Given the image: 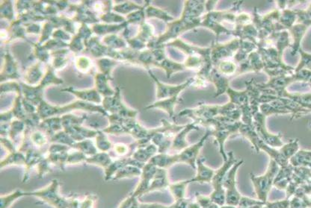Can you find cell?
Listing matches in <instances>:
<instances>
[{
	"instance_id": "1",
	"label": "cell",
	"mask_w": 311,
	"mask_h": 208,
	"mask_svg": "<svg viewBox=\"0 0 311 208\" xmlns=\"http://www.w3.org/2000/svg\"><path fill=\"white\" fill-rule=\"evenodd\" d=\"M280 167L273 160H270L268 170L265 174L260 176H255L253 173L250 174V179L254 190L256 198L260 201L266 203L268 194L272 191L274 185V179L278 173Z\"/></svg>"
},
{
	"instance_id": "2",
	"label": "cell",
	"mask_w": 311,
	"mask_h": 208,
	"mask_svg": "<svg viewBox=\"0 0 311 208\" xmlns=\"http://www.w3.org/2000/svg\"><path fill=\"white\" fill-rule=\"evenodd\" d=\"M236 161L234 158L233 152H229L228 154V161H224V164L218 170H216L215 175L212 178L210 184L212 187V192L209 197H210L211 200L220 207L226 206V191L223 188L224 178L228 172Z\"/></svg>"
},
{
	"instance_id": "3",
	"label": "cell",
	"mask_w": 311,
	"mask_h": 208,
	"mask_svg": "<svg viewBox=\"0 0 311 208\" xmlns=\"http://www.w3.org/2000/svg\"><path fill=\"white\" fill-rule=\"evenodd\" d=\"M244 163L243 160L236 161L230 169L224 178L223 188L226 191V206L238 207V203L242 196L238 192L236 185V173L240 166Z\"/></svg>"
},
{
	"instance_id": "4",
	"label": "cell",
	"mask_w": 311,
	"mask_h": 208,
	"mask_svg": "<svg viewBox=\"0 0 311 208\" xmlns=\"http://www.w3.org/2000/svg\"><path fill=\"white\" fill-rule=\"evenodd\" d=\"M254 125L258 137L267 146L279 149L284 145L282 142L280 134L276 135L268 132L266 127V116L264 114L256 113V116L254 115Z\"/></svg>"
},
{
	"instance_id": "5",
	"label": "cell",
	"mask_w": 311,
	"mask_h": 208,
	"mask_svg": "<svg viewBox=\"0 0 311 208\" xmlns=\"http://www.w3.org/2000/svg\"><path fill=\"white\" fill-rule=\"evenodd\" d=\"M60 184L57 179L51 181L48 186L37 191H27V197L38 199L43 204L54 206L56 200L61 197L60 194Z\"/></svg>"
},
{
	"instance_id": "6",
	"label": "cell",
	"mask_w": 311,
	"mask_h": 208,
	"mask_svg": "<svg viewBox=\"0 0 311 208\" xmlns=\"http://www.w3.org/2000/svg\"><path fill=\"white\" fill-rule=\"evenodd\" d=\"M211 132L208 129V132L205 133L203 138L200 139L198 143L188 146V148L178 153L180 163L188 164V165L191 166L192 168L196 170V162H197L198 158L200 149L204 145L206 139L209 138Z\"/></svg>"
},
{
	"instance_id": "7",
	"label": "cell",
	"mask_w": 311,
	"mask_h": 208,
	"mask_svg": "<svg viewBox=\"0 0 311 208\" xmlns=\"http://www.w3.org/2000/svg\"><path fill=\"white\" fill-rule=\"evenodd\" d=\"M158 167H155L150 163L144 164L142 169V175L140 176V181L134 191L131 193L132 197L138 199L142 196L147 194L148 190L150 187V182L153 180Z\"/></svg>"
},
{
	"instance_id": "8",
	"label": "cell",
	"mask_w": 311,
	"mask_h": 208,
	"mask_svg": "<svg viewBox=\"0 0 311 208\" xmlns=\"http://www.w3.org/2000/svg\"><path fill=\"white\" fill-rule=\"evenodd\" d=\"M198 130V125L196 123H192V124L186 125L185 127L174 138L172 142V147L170 150L172 154H178L184 151L190 146L188 142L186 140V136L192 130Z\"/></svg>"
},
{
	"instance_id": "9",
	"label": "cell",
	"mask_w": 311,
	"mask_h": 208,
	"mask_svg": "<svg viewBox=\"0 0 311 208\" xmlns=\"http://www.w3.org/2000/svg\"><path fill=\"white\" fill-rule=\"evenodd\" d=\"M205 158L199 156L198 158L197 162H196V170H197V174L192 178V183L199 184H211L212 178L215 175L216 170H212L210 167L205 166Z\"/></svg>"
},
{
	"instance_id": "10",
	"label": "cell",
	"mask_w": 311,
	"mask_h": 208,
	"mask_svg": "<svg viewBox=\"0 0 311 208\" xmlns=\"http://www.w3.org/2000/svg\"><path fill=\"white\" fill-rule=\"evenodd\" d=\"M169 185H170V182L168 178L167 170L158 168L153 180L150 182L147 194L155 192V191H164L168 188Z\"/></svg>"
},
{
	"instance_id": "11",
	"label": "cell",
	"mask_w": 311,
	"mask_h": 208,
	"mask_svg": "<svg viewBox=\"0 0 311 208\" xmlns=\"http://www.w3.org/2000/svg\"><path fill=\"white\" fill-rule=\"evenodd\" d=\"M148 163L158 168L166 169L180 163L178 154L158 153L155 155Z\"/></svg>"
},
{
	"instance_id": "12",
	"label": "cell",
	"mask_w": 311,
	"mask_h": 208,
	"mask_svg": "<svg viewBox=\"0 0 311 208\" xmlns=\"http://www.w3.org/2000/svg\"><path fill=\"white\" fill-rule=\"evenodd\" d=\"M192 183V179H190V180L182 181V182L170 184L168 190L172 194L174 201H178V200L186 198L187 187L190 184Z\"/></svg>"
},
{
	"instance_id": "13",
	"label": "cell",
	"mask_w": 311,
	"mask_h": 208,
	"mask_svg": "<svg viewBox=\"0 0 311 208\" xmlns=\"http://www.w3.org/2000/svg\"><path fill=\"white\" fill-rule=\"evenodd\" d=\"M27 191L20 189H16L13 192L2 195L0 199V208H10L14 204L15 202L22 197H27Z\"/></svg>"
},
{
	"instance_id": "14",
	"label": "cell",
	"mask_w": 311,
	"mask_h": 208,
	"mask_svg": "<svg viewBox=\"0 0 311 208\" xmlns=\"http://www.w3.org/2000/svg\"><path fill=\"white\" fill-rule=\"evenodd\" d=\"M142 175V169L136 166L128 165L120 169L116 176L113 177L112 181H118L124 179H134L140 177Z\"/></svg>"
},
{
	"instance_id": "15",
	"label": "cell",
	"mask_w": 311,
	"mask_h": 208,
	"mask_svg": "<svg viewBox=\"0 0 311 208\" xmlns=\"http://www.w3.org/2000/svg\"><path fill=\"white\" fill-rule=\"evenodd\" d=\"M290 164L294 167H307L311 164V152L298 151L290 160Z\"/></svg>"
},
{
	"instance_id": "16",
	"label": "cell",
	"mask_w": 311,
	"mask_h": 208,
	"mask_svg": "<svg viewBox=\"0 0 311 208\" xmlns=\"http://www.w3.org/2000/svg\"><path fill=\"white\" fill-rule=\"evenodd\" d=\"M112 161L106 152H100V153H96L94 155L88 157L86 162L88 164L99 166V167H102L104 170H106L112 163Z\"/></svg>"
},
{
	"instance_id": "17",
	"label": "cell",
	"mask_w": 311,
	"mask_h": 208,
	"mask_svg": "<svg viewBox=\"0 0 311 208\" xmlns=\"http://www.w3.org/2000/svg\"><path fill=\"white\" fill-rule=\"evenodd\" d=\"M26 164V156L24 154L20 152H10V155L2 161L1 169L10 165L24 166Z\"/></svg>"
},
{
	"instance_id": "18",
	"label": "cell",
	"mask_w": 311,
	"mask_h": 208,
	"mask_svg": "<svg viewBox=\"0 0 311 208\" xmlns=\"http://www.w3.org/2000/svg\"><path fill=\"white\" fill-rule=\"evenodd\" d=\"M74 148L78 149L80 152H82L86 156L88 155L90 157L98 153V149L95 146V143H94L92 140H82V141L76 142Z\"/></svg>"
},
{
	"instance_id": "19",
	"label": "cell",
	"mask_w": 311,
	"mask_h": 208,
	"mask_svg": "<svg viewBox=\"0 0 311 208\" xmlns=\"http://www.w3.org/2000/svg\"><path fill=\"white\" fill-rule=\"evenodd\" d=\"M96 137L95 146L98 150L100 151L101 152H106L107 151H110L112 149V144L108 140V139L104 135V133L98 132V135Z\"/></svg>"
},
{
	"instance_id": "20",
	"label": "cell",
	"mask_w": 311,
	"mask_h": 208,
	"mask_svg": "<svg viewBox=\"0 0 311 208\" xmlns=\"http://www.w3.org/2000/svg\"><path fill=\"white\" fill-rule=\"evenodd\" d=\"M218 66V67L217 71L226 75H233L237 69L236 64L232 62V61H228V60L220 61Z\"/></svg>"
},
{
	"instance_id": "21",
	"label": "cell",
	"mask_w": 311,
	"mask_h": 208,
	"mask_svg": "<svg viewBox=\"0 0 311 208\" xmlns=\"http://www.w3.org/2000/svg\"><path fill=\"white\" fill-rule=\"evenodd\" d=\"M265 204L266 203L258 200H254V199L249 198L247 197H242L237 208H247L254 207V206H264Z\"/></svg>"
},
{
	"instance_id": "22",
	"label": "cell",
	"mask_w": 311,
	"mask_h": 208,
	"mask_svg": "<svg viewBox=\"0 0 311 208\" xmlns=\"http://www.w3.org/2000/svg\"><path fill=\"white\" fill-rule=\"evenodd\" d=\"M172 206L173 208H200L197 202L191 201L186 198L174 201Z\"/></svg>"
},
{
	"instance_id": "23",
	"label": "cell",
	"mask_w": 311,
	"mask_h": 208,
	"mask_svg": "<svg viewBox=\"0 0 311 208\" xmlns=\"http://www.w3.org/2000/svg\"><path fill=\"white\" fill-rule=\"evenodd\" d=\"M88 157L86 156L82 152H73V153L68 154V156L67 162L66 164H78L80 163L84 162L87 160Z\"/></svg>"
},
{
	"instance_id": "24",
	"label": "cell",
	"mask_w": 311,
	"mask_h": 208,
	"mask_svg": "<svg viewBox=\"0 0 311 208\" xmlns=\"http://www.w3.org/2000/svg\"><path fill=\"white\" fill-rule=\"evenodd\" d=\"M30 140L37 147H42L48 143V138L40 132H36L32 134Z\"/></svg>"
},
{
	"instance_id": "25",
	"label": "cell",
	"mask_w": 311,
	"mask_h": 208,
	"mask_svg": "<svg viewBox=\"0 0 311 208\" xmlns=\"http://www.w3.org/2000/svg\"><path fill=\"white\" fill-rule=\"evenodd\" d=\"M96 201V196L89 194L86 196L82 200L80 201V208H95V203Z\"/></svg>"
},
{
	"instance_id": "26",
	"label": "cell",
	"mask_w": 311,
	"mask_h": 208,
	"mask_svg": "<svg viewBox=\"0 0 311 208\" xmlns=\"http://www.w3.org/2000/svg\"><path fill=\"white\" fill-rule=\"evenodd\" d=\"M50 161L48 159H42L40 162L38 164V173L39 179H42L46 173L51 171L50 167L49 166Z\"/></svg>"
},
{
	"instance_id": "27",
	"label": "cell",
	"mask_w": 311,
	"mask_h": 208,
	"mask_svg": "<svg viewBox=\"0 0 311 208\" xmlns=\"http://www.w3.org/2000/svg\"><path fill=\"white\" fill-rule=\"evenodd\" d=\"M290 200L286 198L280 201H267L266 203L265 207L266 208H290Z\"/></svg>"
},
{
	"instance_id": "28",
	"label": "cell",
	"mask_w": 311,
	"mask_h": 208,
	"mask_svg": "<svg viewBox=\"0 0 311 208\" xmlns=\"http://www.w3.org/2000/svg\"><path fill=\"white\" fill-rule=\"evenodd\" d=\"M290 208H308V207L301 198L294 196L290 200Z\"/></svg>"
},
{
	"instance_id": "29",
	"label": "cell",
	"mask_w": 311,
	"mask_h": 208,
	"mask_svg": "<svg viewBox=\"0 0 311 208\" xmlns=\"http://www.w3.org/2000/svg\"><path fill=\"white\" fill-rule=\"evenodd\" d=\"M113 148H114L116 153L118 155H122V156L126 155L128 153V149H129L128 146L126 144H123V143H118V144L114 145Z\"/></svg>"
},
{
	"instance_id": "30",
	"label": "cell",
	"mask_w": 311,
	"mask_h": 208,
	"mask_svg": "<svg viewBox=\"0 0 311 208\" xmlns=\"http://www.w3.org/2000/svg\"><path fill=\"white\" fill-rule=\"evenodd\" d=\"M140 208H173L172 206H167L160 203H140Z\"/></svg>"
},
{
	"instance_id": "31",
	"label": "cell",
	"mask_w": 311,
	"mask_h": 208,
	"mask_svg": "<svg viewBox=\"0 0 311 208\" xmlns=\"http://www.w3.org/2000/svg\"><path fill=\"white\" fill-rule=\"evenodd\" d=\"M80 200L76 197H69L68 208H80Z\"/></svg>"
},
{
	"instance_id": "32",
	"label": "cell",
	"mask_w": 311,
	"mask_h": 208,
	"mask_svg": "<svg viewBox=\"0 0 311 208\" xmlns=\"http://www.w3.org/2000/svg\"><path fill=\"white\" fill-rule=\"evenodd\" d=\"M140 203L138 202V199H135L134 203L131 205L130 207L129 208H140Z\"/></svg>"
},
{
	"instance_id": "33",
	"label": "cell",
	"mask_w": 311,
	"mask_h": 208,
	"mask_svg": "<svg viewBox=\"0 0 311 208\" xmlns=\"http://www.w3.org/2000/svg\"><path fill=\"white\" fill-rule=\"evenodd\" d=\"M220 208H237V207H234V206H222V207H220Z\"/></svg>"
},
{
	"instance_id": "34",
	"label": "cell",
	"mask_w": 311,
	"mask_h": 208,
	"mask_svg": "<svg viewBox=\"0 0 311 208\" xmlns=\"http://www.w3.org/2000/svg\"><path fill=\"white\" fill-rule=\"evenodd\" d=\"M262 207H264V206H254V207L247 208H262Z\"/></svg>"
}]
</instances>
